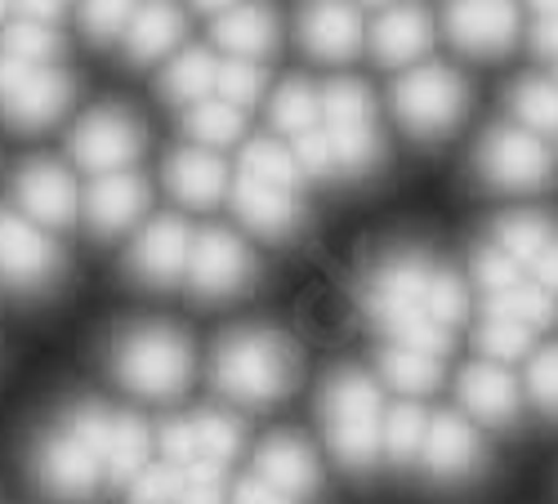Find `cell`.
<instances>
[{"label":"cell","mask_w":558,"mask_h":504,"mask_svg":"<svg viewBox=\"0 0 558 504\" xmlns=\"http://www.w3.org/2000/svg\"><path fill=\"white\" fill-rule=\"evenodd\" d=\"M434 272H438V259H429L425 250H411V246L389 250V255H380L376 263L366 268V278L357 286V299H362V312L376 322V331L385 340L415 344L425 353L447 357L456 335L434 327L429 312H425Z\"/></svg>","instance_id":"6da1fadb"},{"label":"cell","mask_w":558,"mask_h":504,"mask_svg":"<svg viewBox=\"0 0 558 504\" xmlns=\"http://www.w3.org/2000/svg\"><path fill=\"white\" fill-rule=\"evenodd\" d=\"M108 410L112 406L76 402L32 442V478L54 500H89L108 487V465H104Z\"/></svg>","instance_id":"7a4b0ae2"},{"label":"cell","mask_w":558,"mask_h":504,"mask_svg":"<svg viewBox=\"0 0 558 504\" xmlns=\"http://www.w3.org/2000/svg\"><path fill=\"white\" fill-rule=\"evenodd\" d=\"M210 380L232 406H246V410L277 406L291 397L300 380L295 344L268 327L228 331L210 353Z\"/></svg>","instance_id":"3957f363"},{"label":"cell","mask_w":558,"mask_h":504,"mask_svg":"<svg viewBox=\"0 0 558 504\" xmlns=\"http://www.w3.org/2000/svg\"><path fill=\"white\" fill-rule=\"evenodd\" d=\"M108 366L125 393L144 397V402H179L193 384L197 371V353L179 327L170 322H138L125 327L112 348Z\"/></svg>","instance_id":"277c9868"},{"label":"cell","mask_w":558,"mask_h":504,"mask_svg":"<svg viewBox=\"0 0 558 504\" xmlns=\"http://www.w3.org/2000/svg\"><path fill=\"white\" fill-rule=\"evenodd\" d=\"M380 425H385V397L380 384L357 366H344L322 384V433H327L331 455L349 474H371L380 451Z\"/></svg>","instance_id":"5b68a950"},{"label":"cell","mask_w":558,"mask_h":504,"mask_svg":"<svg viewBox=\"0 0 558 504\" xmlns=\"http://www.w3.org/2000/svg\"><path fill=\"white\" fill-rule=\"evenodd\" d=\"M393 112L421 144H438L470 112V81L447 63H415L393 81Z\"/></svg>","instance_id":"8992f818"},{"label":"cell","mask_w":558,"mask_h":504,"mask_svg":"<svg viewBox=\"0 0 558 504\" xmlns=\"http://www.w3.org/2000/svg\"><path fill=\"white\" fill-rule=\"evenodd\" d=\"M322 134L340 161V179H362L380 165L385 139H380V121H376V99L371 89L353 76H336L322 85Z\"/></svg>","instance_id":"52a82bcc"},{"label":"cell","mask_w":558,"mask_h":504,"mask_svg":"<svg viewBox=\"0 0 558 504\" xmlns=\"http://www.w3.org/2000/svg\"><path fill=\"white\" fill-rule=\"evenodd\" d=\"M76 103V81L59 63L0 54V121L14 130H50Z\"/></svg>","instance_id":"ba28073f"},{"label":"cell","mask_w":558,"mask_h":504,"mask_svg":"<svg viewBox=\"0 0 558 504\" xmlns=\"http://www.w3.org/2000/svg\"><path fill=\"white\" fill-rule=\"evenodd\" d=\"M474 174L496 193H536L554 179V152L541 134L505 121L492 125L474 148Z\"/></svg>","instance_id":"9c48e42d"},{"label":"cell","mask_w":558,"mask_h":504,"mask_svg":"<svg viewBox=\"0 0 558 504\" xmlns=\"http://www.w3.org/2000/svg\"><path fill=\"white\" fill-rule=\"evenodd\" d=\"M148 148V130L130 108L117 103H99L81 112V121L68 134V152L81 170L89 174H117V170H134L138 157Z\"/></svg>","instance_id":"30bf717a"},{"label":"cell","mask_w":558,"mask_h":504,"mask_svg":"<svg viewBox=\"0 0 558 504\" xmlns=\"http://www.w3.org/2000/svg\"><path fill=\"white\" fill-rule=\"evenodd\" d=\"M63 278V250L50 228L32 223L14 206L0 210V282L19 295H40Z\"/></svg>","instance_id":"8fae6325"},{"label":"cell","mask_w":558,"mask_h":504,"mask_svg":"<svg viewBox=\"0 0 558 504\" xmlns=\"http://www.w3.org/2000/svg\"><path fill=\"white\" fill-rule=\"evenodd\" d=\"M259 278V263L251 255V246L228 233V228H202L193 237V255H189V272L183 282L189 291L206 304H219V299H232L242 295L251 282Z\"/></svg>","instance_id":"7c38bea8"},{"label":"cell","mask_w":558,"mask_h":504,"mask_svg":"<svg viewBox=\"0 0 558 504\" xmlns=\"http://www.w3.org/2000/svg\"><path fill=\"white\" fill-rule=\"evenodd\" d=\"M246 446V425L228 410H193L161 429V451L174 469H228Z\"/></svg>","instance_id":"4fadbf2b"},{"label":"cell","mask_w":558,"mask_h":504,"mask_svg":"<svg viewBox=\"0 0 558 504\" xmlns=\"http://www.w3.org/2000/svg\"><path fill=\"white\" fill-rule=\"evenodd\" d=\"M421 469L438 487H464L487 469V442L478 425L460 410H438L429 416V433L421 446Z\"/></svg>","instance_id":"5bb4252c"},{"label":"cell","mask_w":558,"mask_h":504,"mask_svg":"<svg viewBox=\"0 0 558 504\" xmlns=\"http://www.w3.org/2000/svg\"><path fill=\"white\" fill-rule=\"evenodd\" d=\"M81 201H85V193L72 179V170L50 157H36V161L19 165V174H14V210L40 228H50V233H68L81 219Z\"/></svg>","instance_id":"9a60e30c"},{"label":"cell","mask_w":558,"mask_h":504,"mask_svg":"<svg viewBox=\"0 0 558 504\" xmlns=\"http://www.w3.org/2000/svg\"><path fill=\"white\" fill-rule=\"evenodd\" d=\"M193 228L183 223L179 214H157V219H144L138 223V233L130 242V278L144 282L153 291H170L183 282V272H189V255H193Z\"/></svg>","instance_id":"2e32d148"},{"label":"cell","mask_w":558,"mask_h":504,"mask_svg":"<svg viewBox=\"0 0 558 504\" xmlns=\"http://www.w3.org/2000/svg\"><path fill=\"white\" fill-rule=\"evenodd\" d=\"M447 36L470 59H500L519 40V0H447Z\"/></svg>","instance_id":"e0dca14e"},{"label":"cell","mask_w":558,"mask_h":504,"mask_svg":"<svg viewBox=\"0 0 558 504\" xmlns=\"http://www.w3.org/2000/svg\"><path fill=\"white\" fill-rule=\"evenodd\" d=\"M153 206V188L138 170H117V174H95L85 188L81 219L95 228V237H125L130 228L144 223Z\"/></svg>","instance_id":"ac0fdd59"},{"label":"cell","mask_w":558,"mask_h":504,"mask_svg":"<svg viewBox=\"0 0 558 504\" xmlns=\"http://www.w3.org/2000/svg\"><path fill=\"white\" fill-rule=\"evenodd\" d=\"M456 397L464 406V416L483 429H514L523 416V384L509 376V366L500 361H470L456 380Z\"/></svg>","instance_id":"d6986e66"},{"label":"cell","mask_w":558,"mask_h":504,"mask_svg":"<svg viewBox=\"0 0 558 504\" xmlns=\"http://www.w3.org/2000/svg\"><path fill=\"white\" fill-rule=\"evenodd\" d=\"M295 32L304 40V50L322 63H349L366 40L353 0H304L295 14Z\"/></svg>","instance_id":"ffe728a7"},{"label":"cell","mask_w":558,"mask_h":504,"mask_svg":"<svg viewBox=\"0 0 558 504\" xmlns=\"http://www.w3.org/2000/svg\"><path fill=\"white\" fill-rule=\"evenodd\" d=\"M228 193H232V210H238V219L251 228L255 237L282 242V237H291L295 228L304 223L300 188H282V183H264V179L238 174Z\"/></svg>","instance_id":"44dd1931"},{"label":"cell","mask_w":558,"mask_h":504,"mask_svg":"<svg viewBox=\"0 0 558 504\" xmlns=\"http://www.w3.org/2000/svg\"><path fill=\"white\" fill-rule=\"evenodd\" d=\"M255 478H264L272 491L291 500H313L322 487L317 455L300 433H268L255 451Z\"/></svg>","instance_id":"7402d4cb"},{"label":"cell","mask_w":558,"mask_h":504,"mask_svg":"<svg viewBox=\"0 0 558 504\" xmlns=\"http://www.w3.org/2000/svg\"><path fill=\"white\" fill-rule=\"evenodd\" d=\"M183 36H189V19H183L179 0H144L121 36V50L130 63L153 67L183 50Z\"/></svg>","instance_id":"603a6c76"},{"label":"cell","mask_w":558,"mask_h":504,"mask_svg":"<svg viewBox=\"0 0 558 504\" xmlns=\"http://www.w3.org/2000/svg\"><path fill=\"white\" fill-rule=\"evenodd\" d=\"M166 188L179 206H193V210H210L228 188H232V179H228V165L219 152L210 148H197V144H183L170 152L166 161Z\"/></svg>","instance_id":"cb8c5ba5"},{"label":"cell","mask_w":558,"mask_h":504,"mask_svg":"<svg viewBox=\"0 0 558 504\" xmlns=\"http://www.w3.org/2000/svg\"><path fill=\"white\" fill-rule=\"evenodd\" d=\"M366 40H371V54L385 67H415L434 45V23L421 5H389L376 19V27L366 32Z\"/></svg>","instance_id":"d4e9b609"},{"label":"cell","mask_w":558,"mask_h":504,"mask_svg":"<svg viewBox=\"0 0 558 504\" xmlns=\"http://www.w3.org/2000/svg\"><path fill=\"white\" fill-rule=\"evenodd\" d=\"M277 36H282V27H277V14L264 0H242V5L215 19V45L223 50V59L264 63L277 50Z\"/></svg>","instance_id":"484cf974"},{"label":"cell","mask_w":558,"mask_h":504,"mask_svg":"<svg viewBox=\"0 0 558 504\" xmlns=\"http://www.w3.org/2000/svg\"><path fill=\"white\" fill-rule=\"evenodd\" d=\"M215 81H219V59L210 50H202V45H183L179 54H170L161 63V95L179 108H193L202 99L215 95Z\"/></svg>","instance_id":"4316f807"},{"label":"cell","mask_w":558,"mask_h":504,"mask_svg":"<svg viewBox=\"0 0 558 504\" xmlns=\"http://www.w3.org/2000/svg\"><path fill=\"white\" fill-rule=\"evenodd\" d=\"M148 425L130 416V410H108L104 429V465H108V487H125L138 469L148 465Z\"/></svg>","instance_id":"83f0119b"},{"label":"cell","mask_w":558,"mask_h":504,"mask_svg":"<svg viewBox=\"0 0 558 504\" xmlns=\"http://www.w3.org/2000/svg\"><path fill=\"white\" fill-rule=\"evenodd\" d=\"M425 433H429V410L407 397V402H393L385 406V425H380V451L393 469H411L421 465V446H425Z\"/></svg>","instance_id":"f1b7e54d"},{"label":"cell","mask_w":558,"mask_h":504,"mask_svg":"<svg viewBox=\"0 0 558 504\" xmlns=\"http://www.w3.org/2000/svg\"><path fill=\"white\" fill-rule=\"evenodd\" d=\"M380 376H385L389 389H398L407 397H425L442 380V357L415 348V344L385 340V348H380Z\"/></svg>","instance_id":"f546056e"},{"label":"cell","mask_w":558,"mask_h":504,"mask_svg":"<svg viewBox=\"0 0 558 504\" xmlns=\"http://www.w3.org/2000/svg\"><path fill=\"white\" fill-rule=\"evenodd\" d=\"M268 125L282 134V139H295V134L322 125V89L308 85L304 76L282 81L268 99Z\"/></svg>","instance_id":"4dcf8cb0"},{"label":"cell","mask_w":558,"mask_h":504,"mask_svg":"<svg viewBox=\"0 0 558 504\" xmlns=\"http://www.w3.org/2000/svg\"><path fill=\"white\" fill-rule=\"evenodd\" d=\"M183 130H189V144L219 152V148H232L246 134V112L210 95L193 108H183Z\"/></svg>","instance_id":"1f68e13d"},{"label":"cell","mask_w":558,"mask_h":504,"mask_svg":"<svg viewBox=\"0 0 558 504\" xmlns=\"http://www.w3.org/2000/svg\"><path fill=\"white\" fill-rule=\"evenodd\" d=\"M554 237H558V223H554L549 214H541V210H514V214H505V219L492 228L487 242H496L505 255H514V259L532 272V263L541 259V250H545Z\"/></svg>","instance_id":"d6a6232c"},{"label":"cell","mask_w":558,"mask_h":504,"mask_svg":"<svg viewBox=\"0 0 558 504\" xmlns=\"http://www.w3.org/2000/svg\"><path fill=\"white\" fill-rule=\"evenodd\" d=\"M509 112L514 125L532 134H558V81L554 76H523L509 85Z\"/></svg>","instance_id":"836d02e7"},{"label":"cell","mask_w":558,"mask_h":504,"mask_svg":"<svg viewBox=\"0 0 558 504\" xmlns=\"http://www.w3.org/2000/svg\"><path fill=\"white\" fill-rule=\"evenodd\" d=\"M0 54H14L27 63H59L63 54V36L54 23H36V19H19L10 14L0 23Z\"/></svg>","instance_id":"e575fe53"},{"label":"cell","mask_w":558,"mask_h":504,"mask_svg":"<svg viewBox=\"0 0 558 504\" xmlns=\"http://www.w3.org/2000/svg\"><path fill=\"white\" fill-rule=\"evenodd\" d=\"M238 174H251V179H264V183H282V188H300L304 183V170H300L291 144H277V139H251L242 148Z\"/></svg>","instance_id":"d590c367"},{"label":"cell","mask_w":558,"mask_h":504,"mask_svg":"<svg viewBox=\"0 0 558 504\" xmlns=\"http://www.w3.org/2000/svg\"><path fill=\"white\" fill-rule=\"evenodd\" d=\"M478 348H483V357L487 361H519L523 353H532V340H536V331L532 327H523L519 317H505V312H483V322H478Z\"/></svg>","instance_id":"8d00e7d4"},{"label":"cell","mask_w":558,"mask_h":504,"mask_svg":"<svg viewBox=\"0 0 558 504\" xmlns=\"http://www.w3.org/2000/svg\"><path fill=\"white\" fill-rule=\"evenodd\" d=\"M527 278H532V272L514 255H505L496 242H483L474 250V286L483 291V304L505 295V291H514V286H523Z\"/></svg>","instance_id":"74e56055"},{"label":"cell","mask_w":558,"mask_h":504,"mask_svg":"<svg viewBox=\"0 0 558 504\" xmlns=\"http://www.w3.org/2000/svg\"><path fill=\"white\" fill-rule=\"evenodd\" d=\"M268 89V76H264V63H251V59H219V81H215V99L232 103L251 112Z\"/></svg>","instance_id":"f35d334b"},{"label":"cell","mask_w":558,"mask_h":504,"mask_svg":"<svg viewBox=\"0 0 558 504\" xmlns=\"http://www.w3.org/2000/svg\"><path fill=\"white\" fill-rule=\"evenodd\" d=\"M138 5L144 0H81V32L95 45H121Z\"/></svg>","instance_id":"ab89813d"},{"label":"cell","mask_w":558,"mask_h":504,"mask_svg":"<svg viewBox=\"0 0 558 504\" xmlns=\"http://www.w3.org/2000/svg\"><path fill=\"white\" fill-rule=\"evenodd\" d=\"M487 308H492V312H505V317H519L523 327L541 331V327H549V317H554V295H549L541 282L527 278L523 286H514V291H505V295L487 299Z\"/></svg>","instance_id":"60d3db41"},{"label":"cell","mask_w":558,"mask_h":504,"mask_svg":"<svg viewBox=\"0 0 558 504\" xmlns=\"http://www.w3.org/2000/svg\"><path fill=\"white\" fill-rule=\"evenodd\" d=\"M523 397L541 410V416L558 420V344L532 353L527 376H523Z\"/></svg>","instance_id":"b9f144b4"},{"label":"cell","mask_w":558,"mask_h":504,"mask_svg":"<svg viewBox=\"0 0 558 504\" xmlns=\"http://www.w3.org/2000/svg\"><path fill=\"white\" fill-rule=\"evenodd\" d=\"M179 482H183V474L170 460H161V465L148 460L121 491H125V504H179Z\"/></svg>","instance_id":"7bdbcfd3"},{"label":"cell","mask_w":558,"mask_h":504,"mask_svg":"<svg viewBox=\"0 0 558 504\" xmlns=\"http://www.w3.org/2000/svg\"><path fill=\"white\" fill-rule=\"evenodd\" d=\"M287 144H291V152H295L304 179H317V183L340 179V161H336V152H331V144H327V134H322V125L295 134V139H287Z\"/></svg>","instance_id":"ee69618b"},{"label":"cell","mask_w":558,"mask_h":504,"mask_svg":"<svg viewBox=\"0 0 558 504\" xmlns=\"http://www.w3.org/2000/svg\"><path fill=\"white\" fill-rule=\"evenodd\" d=\"M183 482H179V504H228V482H223V469H210V465H197V469H179Z\"/></svg>","instance_id":"f6af8a7d"},{"label":"cell","mask_w":558,"mask_h":504,"mask_svg":"<svg viewBox=\"0 0 558 504\" xmlns=\"http://www.w3.org/2000/svg\"><path fill=\"white\" fill-rule=\"evenodd\" d=\"M228 504H304V500H291V495H282V491H272L264 478H242L238 487H232V495H228Z\"/></svg>","instance_id":"bcb514c9"},{"label":"cell","mask_w":558,"mask_h":504,"mask_svg":"<svg viewBox=\"0 0 558 504\" xmlns=\"http://www.w3.org/2000/svg\"><path fill=\"white\" fill-rule=\"evenodd\" d=\"M63 10H68V0H14V10H10V14H19V19H36V23H54V27H59Z\"/></svg>","instance_id":"7dc6e473"},{"label":"cell","mask_w":558,"mask_h":504,"mask_svg":"<svg viewBox=\"0 0 558 504\" xmlns=\"http://www.w3.org/2000/svg\"><path fill=\"white\" fill-rule=\"evenodd\" d=\"M532 282H541L549 295H558V237L541 250V259L532 263Z\"/></svg>","instance_id":"c3c4849f"},{"label":"cell","mask_w":558,"mask_h":504,"mask_svg":"<svg viewBox=\"0 0 558 504\" xmlns=\"http://www.w3.org/2000/svg\"><path fill=\"white\" fill-rule=\"evenodd\" d=\"M532 50L541 59H554L558 63V19H536L532 23Z\"/></svg>","instance_id":"681fc988"},{"label":"cell","mask_w":558,"mask_h":504,"mask_svg":"<svg viewBox=\"0 0 558 504\" xmlns=\"http://www.w3.org/2000/svg\"><path fill=\"white\" fill-rule=\"evenodd\" d=\"M189 5L202 10V14H215V19H219V14H228L232 5H242V0H189Z\"/></svg>","instance_id":"f907efd6"},{"label":"cell","mask_w":558,"mask_h":504,"mask_svg":"<svg viewBox=\"0 0 558 504\" xmlns=\"http://www.w3.org/2000/svg\"><path fill=\"white\" fill-rule=\"evenodd\" d=\"M527 10L536 19H558V0H527Z\"/></svg>","instance_id":"816d5d0a"},{"label":"cell","mask_w":558,"mask_h":504,"mask_svg":"<svg viewBox=\"0 0 558 504\" xmlns=\"http://www.w3.org/2000/svg\"><path fill=\"white\" fill-rule=\"evenodd\" d=\"M10 10H14V0H0V23L10 19Z\"/></svg>","instance_id":"f5cc1de1"},{"label":"cell","mask_w":558,"mask_h":504,"mask_svg":"<svg viewBox=\"0 0 558 504\" xmlns=\"http://www.w3.org/2000/svg\"><path fill=\"white\" fill-rule=\"evenodd\" d=\"M353 5H389V0H353Z\"/></svg>","instance_id":"db71d44e"},{"label":"cell","mask_w":558,"mask_h":504,"mask_svg":"<svg viewBox=\"0 0 558 504\" xmlns=\"http://www.w3.org/2000/svg\"><path fill=\"white\" fill-rule=\"evenodd\" d=\"M554 81H558V63H554Z\"/></svg>","instance_id":"11a10c76"}]
</instances>
